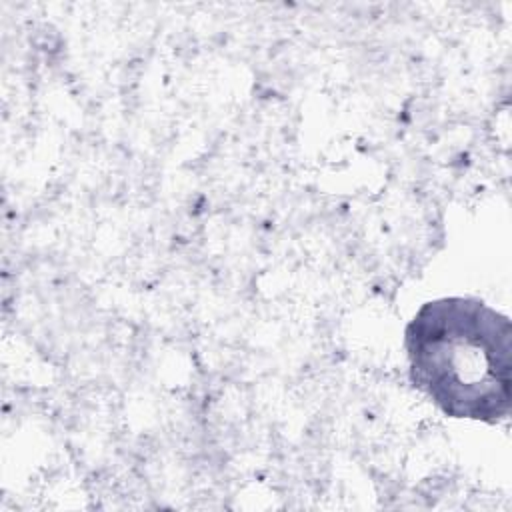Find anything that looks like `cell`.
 <instances>
[{
	"label": "cell",
	"instance_id": "6da1fadb",
	"mask_svg": "<svg viewBox=\"0 0 512 512\" xmlns=\"http://www.w3.org/2000/svg\"><path fill=\"white\" fill-rule=\"evenodd\" d=\"M408 376L442 414L498 424L512 408L510 318L474 296L424 302L404 328Z\"/></svg>",
	"mask_w": 512,
	"mask_h": 512
}]
</instances>
